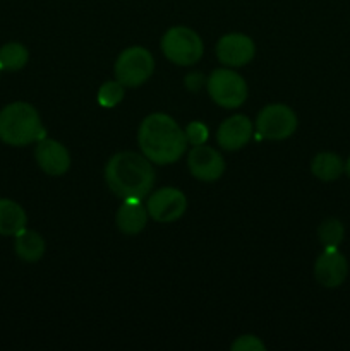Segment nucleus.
I'll return each instance as SVG.
<instances>
[{"label":"nucleus","mask_w":350,"mask_h":351,"mask_svg":"<svg viewBox=\"0 0 350 351\" xmlns=\"http://www.w3.org/2000/svg\"><path fill=\"white\" fill-rule=\"evenodd\" d=\"M110 191L122 201H141L154 185V170L144 154L122 151L113 154L105 167Z\"/></svg>","instance_id":"1"},{"label":"nucleus","mask_w":350,"mask_h":351,"mask_svg":"<svg viewBox=\"0 0 350 351\" xmlns=\"http://www.w3.org/2000/svg\"><path fill=\"white\" fill-rule=\"evenodd\" d=\"M137 143L144 156L156 165L180 160L187 149L185 132L167 113H151L141 122Z\"/></svg>","instance_id":"2"},{"label":"nucleus","mask_w":350,"mask_h":351,"mask_svg":"<svg viewBox=\"0 0 350 351\" xmlns=\"http://www.w3.org/2000/svg\"><path fill=\"white\" fill-rule=\"evenodd\" d=\"M40 113L26 101H14L0 110V141L7 146H27L45 139Z\"/></svg>","instance_id":"3"},{"label":"nucleus","mask_w":350,"mask_h":351,"mask_svg":"<svg viewBox=\"0 0 350 351\" xmlns=\"http://www.w3.org/2000/svg\"><path fill=\"white\" fill-rule=\"evenodd\" d=\"M165 57L177 65H194L205 53L201 36L185 26H174L161 38Z\"/></svg>","instance_id":"4"},{"label":"nucleus","mask_w":350,"mask_h":351,"mask_svg":"<svg viewBox=\"0 0 350 351\" xmlns=\"http://www.w3.org/2000/svg\"><path fill=\"white\" fill-rule=\"evenodd\" d=\"M154 58L146 48L130 47L119 55L115 62V77L124 88H137L151 77Z\"/></svg>","instance_id":"5"},{"label":"nucleus","mask_w":350,"mask_h":351,"mask_svg":"<svg viewBox=\"0 0 350 351\" xmlns=\"http://www.w3.org/2000/svg\"><path fill=\"white\" fill-rule=\"evenodd\" d=\"M299 120L294 110L281 103L266 105L256 119L257 139L283 141L297 130Z\"/></svg>","instance_id":"6"},{"label":"nucleus","mask_w":350,"mask_h":351,"mask_svg":"<svg viewBox=\"0 0 350 351\" xmlns=\"http://www.w3.org/2000/svg\"><path fill=\"white\" fill-rule=\"evenodd\" d=\"M209 96L223 108H237L247 98V84L244 77L230 69H216L206 81Z\"/></svg>","instance_id":"7"},{"label":"nucleus","mask_w":350,"mask_h":351,"mask_svg":"<svg viewBox=\"0 0 350 351\" xmlns=\"http://www.w3.org/2000/svg\"><path fill=\"white\" fill-rule=\"evenodd\" d=\"M148 215L160 223L177 221L187 209V197L182 191L174 187H163L148 197Z\"/></svg>","instance_id":"8"},{"label":"nucleus","mask_w":350,"mask_h":351,"mask_svg":"<svg viewBox=\"0 0 350 351\" xmlns=\"http://www.w3.org/2000/svg\"><path fill=\"white\" fill-rule=\"evenodd\" d=\"M347 274L349 263L338 247H325L314 264L316 281L325 288H338L347 280Z\"/></svg>","instance_id":"9"},{"label":"nucleus","mask_w":350,"mask_h":351,"mask_svg":"<svg viewBox=\"0 0 350 351\" xmlns=\"http://www.w3.org/2000/svg\"><path fill=\"white\" fill-rule=\"evenodd\" d=\"M256 55V45L247 34L230 33L225 34L216 43V57L226 67H242L247 65Z\"/></svg>","instance_id":"10"},{"label":"nucleus","mask_w":350,"mask_h":351,"mask_svg":"<svg viewBox=\"0 0 350 351\" xmlns=\"http://www.w3.org/2000/svg\"><path fill=\"white\" fill-rule=\"evenodd\" d=\"M187 167L192 177L201 182H215L225 173V160L213 147L199 144L187 154Z\"/></svg>","instance_id":"11"},{"label":"nucleus","mask_w":350,"mask_h":351,"mask_svg":"<svg viewBox=\"0 0 350 351\" xmlns=\"http://www.w3.org/2000/svg\"><path fill=\"white\" fill-rule=\"evenodd\" d=\"M34 158L41 170L51 177H60L67 173L71 168V154L65 149L64 144L55 139H41L38 141L34 147Z\"/></svg>","instance_id":"12"},{"label":"nucleus","mask_w":350,"mask_h":351,"mask_svg":"<svg viewBox=\"0 0 350 351\" xmlns=\"http://www.w3.org/2000/svg\"><path fill=\"white\" fill-rule=\"evenodd\" d=\"M253 137V123L246 115H233L223 120L216 132V141L226 151H239Z\"/></svg>","instance_id":"13"},{"label":"nucleus","mask_w":350,"mask_h":351,"mask_svg":"<svg viewBox=\"0 0 350 351\" xmlns=\"http://www.w3.org/2000/svg\"><path fill=\"white\" fill-rule=\"evenodd\" d=\"M148 208L141 201H124L117 209V228L126 235H137L146 228Z\"/></svg>","instance_id":"14"},{"label":"nucleus","mask_w":350,"mask_h":351,"mask_svg":"<svg viewBox=\"0 0 350 351\" xmlns=\"http://www.w3.org/2000/svg\"><path fill=\"white\" fill-rule=\"evenodd\" d=\"M27 216L21 204L12 199L0 197V235L16 237L21 230L26 228Z\"/></svg>","instance_id":"15"},{"label":"nucleus","mask_w":350,"mask_h":351,"mask_svg":"<svg viewBox=\"0 0 350 351\" xmlns=\"http://www.w3.org/2000/svg\"><path fill=\"white\" fill-rule=\"evenodd\" d=\"M45 249L47 245H45L43 237L34 230H21L14 240L16 256L24 263H38L45 256Z\"/></svg>","instance_id":"16"},{"label":"nucleus","mask_w":350,"mask_h":351,"mask_svg":"<svg viewBox=\"0 0 350 351\" xmlns=\"http://www.w3.org/2000/svg\"><path fill=\"white\" fill-rule=\"evenodd\" d=\"M311 171L319 180L333 182L342 177V173L345 171V163L338 154L326 151V153L316 154L311 163Z\"/></svg>","instance_id":"17"},{"label":"nucleus","mask_w":350,"mask_h":351,"mask_svg":"<svg viewBox=\"0 0 350 351\" xmlns=\"http://www.w3.org/2000/svg\"><path fill=\"white\" fill-rule=\"evenodd\" d=\"M30 60V51L24 45L10 41L0 47V69L7 72H17L26 67Z\"/></svg>","instance_id":"18"},{"label":"nucleus","mask_w":350,"mask_h":351,"mask_svg":"<svg viewBox=\"0 0 350 351\" xmlns=\"http://www.w3.org/2000/svg\"><path fill=\"white\" fill-rule=\"evenodd\" d=\"M318 237L319 242L323 243V247H338L343 242V237H345V228H343V223L336 218H328L319 225L318 228Z\"/></svg>","instance_id":"19"},{"label":"nucleus","mask_w":350,"mask_h":351,"mask_svg":"<svg viewBox=\"0 0 350 351\" xmlns=\"http://www.w3.org/2000/svg\"><path fill=\"white\" fill-rule=\"evenodd\" d=\"M124 98V86L119 81H108L98 89V103L103 108H113Z\"/></svg>","instance_id":"20"},{"label":"nucleus","mask_w":350,"mask_h":351,"mask_svg":"<svg viewBox=\"0 0 350 351\" xmlns=\"http://www.w3.org/2000/svg\"><path fill=\"white\" fill-rule=\"evenodd\" d=\"M185 139L191 146H199V144H205L208 141L209 130L208 127L202 122H191L185 127Z\"/></svg>","instance_id":"21"},{"label":"nucleus","mask_w":350,"mask_h":351,"mask_svg":"<svg viewBox=\"0 0 350 351\" xmlns=\"http://www.w3.org/2000/svg\"><path fill=\"white\" fill-rule=\"evenodd\" d=\"M232 350L233 351H264L266 346L263 345L259 338L253 335H246V336H240L237 338L235 341L232 343Z\"/></svg>","instance_id":"22"},{"label":"nucleus","mask_w":350,"mask_h":351,"mask_svg":"<svg viewBox=\"0 0 350 351\" xmlns=\"http://www.w3.org/2000/svg\"><path fill=\"white\" fill-rule=\"evenodd\" d=\"M205 84V75L201 72H191L185 75V88L192 93H198Z\"/></svg>","instance_id":"23"},{"label":"nucleus","mask_w":350,"mask_h":351,"mask_svg":"<svg viewBox=\"0 0 350 351\" xmlns=\"http://www.w3.org/2000/svg\"><path fill=\"white\" fill-rule=\"evenodd\" d=\"M345 173L349 175V178H350V156H349V160H347V163H345Z\"/></svg>","instance_id":"24"},{"label":"nucleus","mask_w":350,"mask_h":351,"mask_svg":"<svg viewBox=\"0 0 350 351\" xmlns=\"http://www.w3.org/2000/svg\"><path fill=\"white\" fill-rule=\"evenodd\" d=\"M0 72H2V69H0Z\"/></svg>","instance_id":"25"}]
</instances>
